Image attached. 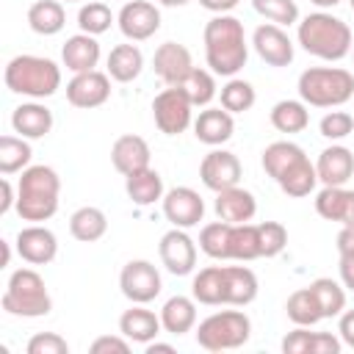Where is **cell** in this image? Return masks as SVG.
I'll use <instances>...</instances> for the list:
<instances>
[{
	"label": "cell",
	"mask_w": 354,
	"mask_h": 354,
	"mask_svg": "<svg viewBox=\"0 0 354 354\" xmlns=\"http://www.w3.org/2000/svg\"><path fill=\"white\" fill-rule=\"evenodd\" d=\"M351 53H354V47H351Z\"/></svg>",
	"instance_id": "obj_60"
},
{
	"label": "cell",
	"mask_w": 354,
	"mask_h": 354,
	"mask_svg": "<svg viewBox=\"0 0 354 354\" xmlns=\"http://www.w3.org/2000/svg\"><path fill=\"white\" fill-rule=\"evenodd\" d=\"M285 354H340L343 340L332 332H310V326H296L282 337Z\"/></svg>",
	"instance_id": "obj_20"
},
{
	"label": "cell",
	"mask_w": 354,
	"mask_h": 354,
	"mask_svg": "<svg viewBox=\"0 0 354 354\" xmlns=\"http://www.w3.org/2000/svg\"><path fill=\"white\" fill-rule=\"evenodd\" d=\"M66 3H83V0H66Z\"/></svg>",
	"instance_id": "obj_59"
},
{
	"label": "cell",
	"mask_w": 354,
	"mask_h": 354,
	"mask_svg": "<svg viewBox=\"0 0 354 354\" xmlns=\"http://www.w3.org/2000/svg\"><path fill=\"white\" fill-rule=\"evenodd\" d=\"M315 171H318V183L324 185H346L354 174V152L343 144H332L321 149L315 160Z\"/></svg>",
	"instance_id": "obj_22"
},
{
	"label": "cell",
	"mask_w": 354,
	"mask_h": 354,
	"mask_svg": "<svg viewBox=\"0 0 354 354\" xmlns=\"http://www.w3.org/2000/svg\"><path fill=\"white\" fill-rule=\"evenodd\" d=\"M100 55H102L100 41H97V36H91V33H75V36H69V39L64 41V47H61V61H64V66H66L69 72H75V75L97 69Z\"/></svg>",
	"instance_id": "obj_24"
},
{
	"label": "cell",
	"mask_w": 354,
	"mask_h": 354,
	"mask_svg": "<svg viewBox=\"0 0 354 354\" xmlns=\"http://www.w3.org/2000/svg\"><path fill=\"white\" fill-rule=\"evenodd\" d=\"M260 163H263L266 174L282 188V194H288L293 199L310 196L318 185L315 163H310L304 149L293 141H271L263 149Z\"/></svg>",
	"instance_id": "obj_2"
},
{
	"label": "cell",
	"mask_w": 354,
	"mask_h": 354,
	"mask_svg": "<svg viewBox=\"0 0 354 354\" xmlns=\"http://www.w3.org/2000/svg\"><path fill=\"white\" fill-rule=\"evenodd\" d=\"M0 246H3V266H8L11 263V243L8 241H0Z\"/></svg>",
	"instance_id": "obj_55"
},
{
	"label": "cell",
	"mask_w": 354,
	"mask_h": 354,
	"mask_svg": "<svg viewBox=\"0 0 354 354\" xmlns=\"http://www.w3.org/2000/svg\"><path fill=\"white\" fill-rule=\"evenodd\" d=\"M205 41V61L213 75L218 77H235L249 58V41L243 22L232 14H216L202 33Z\"/></svg>",
	"instance_id": "obj_1"
},
{
	"label": "cell",
	"mask_w": 354,
	"mask_h": 354,
	"mask_svg": "<svg viewBox=\"0 0 354 354\" xmlns=\"http://www.w3.org/2000/svg\"><path fill=\"white\" fill-rule=\"evenodd\" d=\"M3 310L19 318H41L53 310L50 290L36 268H17L11 271L6 290H3Z\"/></svg>",
	"instance_id": "obj_7"
},
{
	"label": "cell",
	"mask_w": 354,
	"mask_h": 354,
	"mask_svg": "<svg viewBox=\"0 0 354 354\" xmlns=\"http://www.w3.org/2000/svg\"><path fill=\"white\" fill-rule=\"evenodd\" d=\"M238 3L241 0H199V6L207 8V11H213V14H230Z\"/></svg>",
	"instance_id": "obj_53"
},
{
	"label": "cell",
	"mask_w": 354,
	"mask_h": 354,
	"mask_svg": "<svg viewBox=\"0 0 354 354\" xmlns=\"http://www.w3.org/2000/svg\"><path fill=\"white\" fill-rule=\"evenodd\" d=\"M257 235H260V257H277L288 246V230L279 221H260Z\"/></svg>",
	"instance_id": "obj_45"
},
{
	"label": "cell",
	"mask_w": 354,
	"mask_h": 354,
	"mask_svg": "<svg viewBox=\"0 0 354 354\" xmlns=\"http://www.w3.org/2000/svg\"><path fill=\"white\" fill-rule=\"evenodd\" d=\"M318 130H321L324 138L340 141V138H346V136L354 133V116H351L348 111H329V113L321 116Z\"/></svg>",
	"instance_id": "obj_46"
},
{
	"label": "cell",
	"mask_w": 354,
	"mask_h": 354,
	"mask_svg": "<svg viewBox=\"0 0 354 354\" xmlns=\"http://www.w3.org/2000/svg\"><path fill=\"white\" fill-rule=\"evenodd\" d=\"M191 296H194L199 304L221 307V304H224V279H221V266H207V268H202L199 274H194Z\"/></svg>",
	"instance_id": "obj_34"
},
{
	"label": "cell",
	"mask_w": 354,
	"mask_h": 354,
	"mask_svg": "<svg viewBox=\"0 0 354 354\" xmlns=\"http://www.w3.org/2000/svg\"><path fill=\"white\" fill-rule=\"evenodd\" d=\"M340 282L343 288L354 290V254H340Z\"/></svg>",
	"instance_id": "obj_50"
},
{
	"label": "cell",
	"mask_w": 354,
	"mask_h": 354,
	"mask_svg": "<svg viewBox=\"0 0 354 354\" xmlns=\"http://www.w3.org/2000/svg\"><path fill=\"white\" fill-rule=\"evenodd\" d=\"M152 119L163 136H180L194 124V102L180 86H166L152 100Z\"/></svg>",
	"instance_id": "obj_9"
},
{
	"label": "cell",
	"mask_w": 354,
	"mask_h": 354,
	"mask_svg": "<svg viewBox=\"0 0 354 354\" xmlns=\"http://www.w3.org/2000/svg\"><path fill=\"white\" fill-rule=\"evenodd\" d=\"M163 324H160V315H155L152 310H147L144 304H133L130 310H124L119 315V332L130 340V343H149L160 335Z\"/></svg>",
	"instance_id": "obj_27"
},
{
	"label": "cell",
	"mask_w": 354,
	"mask_h": 354,
	"mask_svg": "<svg viewBox=\"0 0 354 354\" xmlns=\"http://www.w3.org/2000/svg\"><path fill=\"white\" fill-rule=\"evenodd\" d=\"M119 288L124 299H130L133 304H149L160 296L163 279L149 260H130L119 271Z\"/></svg>",
	"instance_id": "obj_10"
},
{
	"label": "cell",
	"mask_w": 354,
	"mask_h": 354,
	"mask_svg": "<svg viewBox=\"0 0 354 354\" xmlns=\"http://www.w3.org/2000/svg\"><path fill=\"white\" fill-rule=\"evenodd\" d=\"M299 100L313 108H340L354 97V75L343 66H310L299 75Z\"/></svg>",
	"instance_id": "obj_6"
},
{
	"label": "cell",
	"mask_w": 354,
	"mask_h": 354,
	"mask_svg": "<svg viewBox=\"0 0 354 354\" xmlns=\"http://www.w3.org/2000/svg\"><path fill=\"white\" fill-rule=\"evenodd\" d=\"M218 97H221V108H227L230 113H246L254 105V100H257L254 86L249 80H243V77H230L221 86Z\"/></svg>",
	"instance_id": "obj_42"
},
{
	"label": "cell",
	"mask_w": 354,
	"mask_h": 354,
	"mask_svg": "<svg viewBox=\"0 0 354 354\" xmlns=\"http://www.w3.org/2000/svg\"><path fill=\"white\" fill-rule=\"evenodd\" d=\"M252 47L268 66H288L293 61V41L282 25H257L252 33Z\"/></svg>",
	"instance_id": "obj_17"
},
{
	"label": "cell",
	"mask_w": 354,
	"mask_h": 354,
	"mask_svg": "<svg viewBox=\"0 0 354 354\" xmlns=\"http://www.w3.org/2000/svg\"><path fill=\"white\" fill-rule=\"evenodd\" d=\"M108 75L111 80L116 83H130L141 75L144 69V53L130 41V44H116L111 53H108Z\"/></svg>",
	"instance_id": "obj_31"
},
{
	"label": "cell",
	"mask_w": 354,
	"mask_h": 354,
	"mask_svg": "<svg viewBox=\"0 0 354 354\" xmlns=\"http://www.w3.org/2000/svg\"><path fill=\"white\" fill-rule=\"evenodd\" d=\"M310 3H313V6H318V8L324 11V8H335L340 0H310Z\"/></svg>",
	"instance_id": "obj_56"
},
{
	"label": "cell",
	"mask_w": 354,
	"mask_h": 354,
	"mask_svg": "<svg viewBox=\"0 0 354 354\" xmlns=\"http://www.w3.org/2000/svg\"><path fill=\"white\" fill-rule=\"evenodd\" d=\"M116 25H119V30H122L124 39H130V41H147L160 28V11L149 0H127L119 8V14H116Z\"/></svg>",
	"instance_id": "obj_11"
},
{
	"label": "cell",
	"mask_w": 354,
	"mask_h": 354,
	"mask_svg": "<svg viewBox=\"0 0 354 354\" xmlns=\"http://www.w3.org/2000/svg\"><path fill=\"white\" fill-rule=\"evenodd\" d=\"M30 158H33V149H30L28 138H22V136H3L0 138V171H3V177L28 169Z\"/></svg>",
	"instance_id": "obj_37"
},
{
	"label": "cell",
	"mask_w": 354,
	"mask_h": 354,
	"mask_svg": "<svg viewBox=\"0 0 354 354\" xmlns=\"http://www.w3.org/2000/svg\"><path fill=\"white\" fill-rule=\"evenodd\" d=\"M69 232L80 243H94L108 232V216L94 205H83L69 216Z\"/></svg>",
	"instance_id": "obj_32"
},
{
	"label": "cell",
	"mask_w": 354,
	"mask_h": 354,
	"mask_svg": "<svg viewBox=\"0 0 354 354\" xmlns=\"http://www.w3.org/2000/svg\"><path fill=\"white\" fill-rule=\"evenodd\" d=\"M124 191H127L130 202L138 205V207H149V205L160 202L163 194H166V191H163V177H160L152 166L127 174V177H124Z\"/></svg>",
	"instance_id": "obj_30"
},
{
	"label": "cell",
	"mask_w": 354,
	"mask_h": 354,
	"mask_svg": "<svg viewBox=\"0 0 354 354\" xmlns=\"http://www.w3.org/2000/svg\"><path fill=\"white\" fill-rule=\"evenodd\" d=\"M160 324L169 335H185L196 326V299L194 296H171L160 307Z\"/></svg>",
	"instance_id": "obj_29"
},
{
	"label": "cell",
	"mask_w": 354,
	"mask_h": 354,
	"mask_svg": "<svg viewBox=\"0 0 354 354\" xmlns=\"http://www.w3.org/2000/svg\"><path fill=\"white\" fill-rule=\"evenodd\" d=\"M158 254H160V263L166 266V271L174 277H185L196 268V241L180 227H171L160 238Z\"/></svg>",
	"instance_id": "obj_13"
},
{
	"label": "cell",
	"mask_w": 354,
	"mask_h": 354,
	"mask_svg": "<svg viewBox=\"0 0 354 354\" xmlns=\"http://www.w3.org/2000/svg\"><path fill=\"white\" fill-rule=\"evenodd\" d=\"M11 127L22 138H44L53 130V111L47 105H41L39 100L22 102L11 113Z\"/></svg>",
	"instance_id": "obj_28"
},
{
	"label": "cell",
	"mask_w": 354,
	"mask_h": 354,
	"mask_svg": "<svg viewBox=\"0 0 354 354\" xmlns=\"http://www.w3.org/2000/svg\"><path fill=\"white\" fill-rule=\"evenodd\" d=\"M216 216L227 224H246L254 218L257 213V199L252 191L241 188V185H232V188H224L216 194Z\"/></svg>",
	"instance_id": "obj_23"
},
{
	"label": "cell",
	"mask_w": 354,
	"mask_h": 354,
	"mask_svg": "<svg viewBox=\"0 0 354 354\" xmlns=\"http://www.w3.org/2000/svg\"><path fill=\"white\" fill-rule=\"evenodd\" d=\"M241 174H243L241 160H238V155L230 152V149H210V152L202 158V163H199V177H202V183H205L210 191H216V194L224 191V188L238 185V183H241Z\"/></svg>",
	"instance_id": "obj_14"
},
{
	"label": "cell",
	"mask_w": 354,
	"mask_h": 354,
	"mask_svg": "<svg viewBox=\"0 0 354 354\" xmlns=\"http://www.w3.org/2000/svg\"><path fill=\"white\" fill-rule=\"evenodd\" d=\"M17 254L30 266H47L58 254V238L44 224H28L17 232Z\"/></svg>",
	"instance_id": "obj_15"
},
{
	"label": "cell",
	"mask_w": 354,
	"mask_h": 354,
	"mask_svg": "<svg viewBox=\"0 0 354 354\" xmlns=\"http://www.w3.org/2000/svg\"><path fill=\"white\" fill-rule=\"evenodd\" d=\"M152 69L166 86H180L188 77V72L194 69L191 50L177 41H163V44H158V50L152 55Z\"/></svg>",
	"instance_id": "obj_18"
},
{
	"label": "cell",
	"mask_w": 354,
	"mask_h": 354,
	"mask_svg": "<svg viewBox=\"0 0 354 354\" xmlns=\"http://www.w3.org/2000/svg\"><path fill=\"white\" fill-rule=\"evenodd\" d=\"M61 196V177L53 166L36 163L22 169V177L17 180V213L22 221L41 224L50 221L58 210Z\"/></svg>",
	"instance_id": "obj_3"
},
{
	"label": "cell",
	"mask_w": 354,
	"mask_h": 354,
	"mask_svg": "<svg viewBox=\"0 0 354 354\" xmlns=\"http://www.w3.org/2000/svg\"><path fill=\"white\" fill-rule=\"evenodd\" d=\"M224 279V304L230 307H246L257 299V277L249 266H221Z\"/></svg>",
	"instance_id": "obj_26"
},
{
	"label": "cell",
	"mask_w": 354,
	"mask_h": 354,
	"mask_svg": "<svg viewBox=\"0 0 354 354\" xmlns=\"http://www.w3.org/2000/svg\"><path fill=\"white\" fill-rule=\"evenodd\" d=\"M28 25L39 36H55L66 25V11L61 0H36L28 8Z\"/></svg>",
	"instance_id": "obj_33"
},
{
	"label": "cell",
	"mask_w": 354,
	"mask_h": 354,
	"mask_svg": "<svg viewBox=\"0 0 354 354\" xmlns=\"http://www.w3.org/2000/svg\"><path fill=\"white\" fill-rule=\"evenodd\" d=\"M6 88L30 100L53 97L61 88V66L44 55H14L3 69Z\"/></svg>",
	"instance_id": "obj_5"
},
{
	"label": "cell",
	"mask_w": 354,
	"mask_h": 354,
	"mask_svg": "<svg viewBox=\"0 0 354 354\" xmlns=\"http://www.w3.org/2000/svg\"><path fill=\"white\" fill-rule=\"evenodd\" d=\"M25 348L28 354H69V343L58 332H36Z\"/></svg>",
	"instance_id": "obj_47"
},
{
	"label": "cell",
	"mask_w": 354,
	"mask_h": 354,
	"mask_svg": "<svg viewBox=\"0 0 354 354\" xmlns=\"http://www.w3.org/2000/svg\"><path fill=\"white\" fill-rule=\"evenodd\" d=\"M296 39L304 53L321 61H340L351 53V44H354L351 28L329 11H313L304 19H299Z\"/></svg>",
	"instance_id": "obj_4"
},
{
	"label": "cell",
	"mask_w": 354,
	"mask_h": 354,
	"mask_svg": "<svg viewBox=\"0 0 354 354\" xmlns=\"http://www.w3.org/2000/svg\"><path fill=\"white\" fill-rule=\"evenodd\" d=\"M160 6H166V8H180V6H185V3H191V0H158Z\"/></svg>",
	"instance_id": "obj_57"
},
{
	"label": "cell",
	"mask_w": 354,
	"mask_h": 354,
	"mask_svg": "<svg viewBox=\"0 0 354 354\" xmlns=\"http://www.w3.org/2000/svg\"><path fill=\"white\" fill-rule=\"evenodd\" d=\"M199 249L213 260H230V224L227 221H210L199 232Z\"/></svg>",
	"instance_id": "obj_43"
},
{
	"label": "cell",
	"mask_w": 354,
	"mask_h": 354,
	"mask_svg": "<svg viewBox=\"0 0 354 354\" xmlns=\"http://www.w3.org/2000/svg\"><path fill=\"white\" fill-rule=\"evenodd\" d=\"M91 354H127L130 351V340L124 335H100L91 346Z\"/></svg>",
	"instance_id": "obj_48"
},
{
	"label": "cell",
	"mask_w": 354,
	"mask_h": 354,
	"mask_svg": "<svg viewBox=\"0 0 354 354\" xmlns=\"http://www.w3.org/2000/svg\"><path fill=\"white\" fill-rule=\"evenodd\" d=\"M337 335H340L343 346L354 348V310H343L337 315Z\"/></svg>",
	"instance_id": "obj_49"
},
{
	"label": "cell",
	"mask_w": 354,
	"mask_h": 354,
	"mask_svg": "<svg viewBox=\"0 0 354 354\" xmlns=\"http://www.w3.org/2000/svg\"><path fill=\"white\" fill-rule=\"evenodd\" d=\"M180 88L194 102V108H207L213 102V97L218 94L216 91V75L210 69H199V66H194L188 72V77L180 83Z\"/></svg>",
	"instance_id": "obj_40"
},
{
	"label": "cell",
	"mask_w": 354,
	"mask_h": 354,
	"mask_svg": "<svg viewBox=\"0 0 354 354\" xmlns=\"http://www.w3.org/2000/svg\"><path fill=\"white\" fill-rule=\"evenodd\" d=\"M0 185H3V202H0V216H6L11 207H17V191H14V185H11V180L8 177H3L0 180Z\"/></svg>",
	"instance_id": "obj_52"
},
{
	"label": "cell",
	"mask_w": 354,
	"mask_h": 354,
	"mask_svg": "<svg viewBox=\"0 0 354 354\" xmlns=\"http://www.w3.org/2000/svg\"><path fill=\"white\" fill-rule=\"evenodd\" d=\"M235 133V119L227 108H205L194 119V136L207 144V147H221L232 138Z\"/></svg>",
	"instance_id": "obj_25"
},
{
	"label": "cell",
	"mask_w": 354,
	"mask_h": 354,
	"mask_svg": "<svg viewBox=\"0 0 354 354\" xmlns=\"http://www.w3.org/2000/svg\"><path fill=\"white\" fill-rule=\"evenodd\" d=\"M260 257V235H257V224L246 221V224H230V260H257Z\"/></svg>",
	"instance_id": "obj_38"
},
{
	"label": "cell",
	"mask_w": 354,
	"mask_h": 354,
	"mask_svg": "<svg viewBox=\"0 0 354 354\" xmlns=\"http://www.w3.org/2000/svg\"><path fill=\"white\" fill-rule=\"evenodd\" d=\"M113 22H116L113 11H111L105 3H100V0H88V3H83L80 11H77V28H80V33L100 36V33L111 30Z\"/></svg>",
	"instance_id": "obj_41"
},
{
	"label": "cell",
	"mask_w": 354,
	"mask_h": 354,
	"mask_svg": "<svg viewBox=\"0 0 354 354\" xmlns=\"http://www.w3.org/2000/svg\"><path fill=\"white\" fill-rule=\"evenodd\" d=\"M337 254H354V224H346L337 232Z\"/></svg>",
	"instance_id": "obj_51"
},
{
	"label": "cell",
	"mask_w": 354,
	"mask_h": 354,
	"mask_svg": "<svg viewBox=\"0 0 354 354\" xmlns=\"http://www.w3.org/2000/svg\"><path fill=\"white\" fill-rule=\"evenodd\" d=\"M111 97V75L91 69V72H80L66 83V100L75 108H100L105 105Z\"/></svg>",
	"instance_id": "obj_16"
},
{
	"label": "cell",
	"mask_w": 354,
	"mask_h": 354,
	"mask_svg": "<svg viewBox=\"0 0 354 354\" xmlns=\"http://www.w3.org/2000/svg\"><path fill=\"white\" fill-rule=\"evenodd\" d=\"M144 351H147V354H174V346H171V343H158V340H149V343L144 346Z\"/></svg>",
	"instance_id": "obj_54"
},
{
	"label": "cell",
	"mask_w": 354,
	"mask_h": 354,
	"mask_svg": "<svg viewBox=\"0 0 354 354\" xmlns=\"http://www.w3.org/2000/svg\"><path fill=\"white\" fill-rule=\"evenodd\" d=\"M307 288L313 290V296H315L318 310H321L324 318H337V315L346 310V290H343V285H340L337 279H332V277H318V279H313Z\"/></svg>",
	"instance_id": "obj_35"
},
{
	"label": "cell",
	"mask_w": 354,
	"mask_h": 354,
	"mask_svg": "<svg viewBox=\"0 0 354 354\" xmlns=\"http://www.w3.org/2000/svg\"><path fill=\"white\" fill-rule=\"evenodd\" d=\"M252 337V321L243 310H218L199 321L196 343L205 351H230L246 346Z\"/></svg>",
	"instance_id": "obj_8"
},
{
	"label": "cell",
	"mask_w": 354,
	"mask_h": 354,
	"mask_svg": "<svg viewBox=\"0 0 354 354\" xmlns=\"http://www.w3.org/2000/svg\"><path fill=\"white\" fill-rule=\"evenodd\" d=\"M348 6H351V11H354V0H348Z\"/></svg>",
	"instance_id": "obj_58"
},
{
	"label": "cell",
	"mask_w": 354,
	"mask_h": 354,
	"mask_svg": "<svg viewBox=\"0 0 354 354\" xmlns=\"http://www.w3.org/2000/svg\"><path fill=\"white\" fill-rule=\"evenodd\" d=\"M271 124L279 133H288V136L290 133H301L310 124L307 102H301V100H279L271 108Z\"/></svg>",
	"instance_id": "obj_36"
},
{
	"label": "cell",
	"mask_w": 354,
	"mask_h": 354,
	"mask_svg": "<svg viewBox=\"0 0 354 354\" xmlns=\"http://www.w3.org/2000/svg\"><path fill=\"white\" fill-rule=\"evenodd\" d=\"M252 8L263 19L274 22V25H282V28L299 22V6H296V0H252Z\"/></svg>",
	"instance_id": "obj_44"
},
{
	"label": "cell",
	"mask_w": 354,
	"mask_h": 354,
	"mask_svg": "<svg viewBox=\"0 0 354 354\" xmlns=\"http://www.w3.org/2000/svg\"><path fill=\"white\" fill-rule=\"evenodd\" d=\"M160 205H163L166 221H171V227H180V230H191L205 218V199L199 196V191L188 185L169 188Z\"/></svg>",
	"instance_id": "obj_12"
},
{
	"label": "cell",
	"mask_w": 354,
	"mask_h": 354,
	"mask_svg": "<svg viewBox=\"0 0 354 354\" xmlns=\"http://www.w3.org/2000/svg\"><path fill=\"white\" fill-rule=\"evenodd\" d=\"M285 313H288V318L296 326H315L318 321H324V315L318 310V301H315V296H313L310 288L293 290L288 296V301H285Z\"/></svg>",
	"instance_id": "obj_39"
},
{
	"label": "cell",
	"mask_w": 354,
	"mask_h": 354,
	"mask_svg": "<svg viewBox=\"0 0 354 354\" xmlns=\"http://www.w3.org/2000/svg\"><path fill=\"white\" fill-rule=\"evenodd\" d=\"M149 160H152V149H149L147 138H141V136H136V133L119 136V138L113 141V147H111V163H113V169H116L119 174H124V177L133 174V171L147 169Z\"/></svg>",
	"instance_id": "obj_19"
},
{
	"label": "cell",
	"mask_w": 354,
	"mask_h": 354,
	"mask_svg": "<svg viewBox=\"0 0 354 354\" xmlns=\"http://www.w3.org/2000/svg\"><path fill=\"white\" fill-rule=\"evenodd\" d=\"M315 213L326 221H337L340 227L354 224V188L324 185L315 194Z\"/></svg>",
	"instance_id": "obj_21"
}]
</instances>
